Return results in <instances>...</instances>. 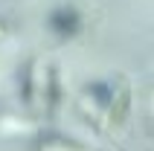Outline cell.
Listing matches in <instances>:
<instances>
[{
	"mask_svg": "<svg viewBox=\"0 0 154 151\" xmlns=\"http://www.w3.org/2000/svg\"><path fill=\"white\" fill-rule=\"evenodd\" d=\"M128 110H131V87L128 82H122V87L111 96V102H108V122H105V128L108 131H116V128L125 125V119H128Z\"/></svg>",
	"mask_w": 154,
	"mask_h": 151,
	"instance_id": "cell-1",
	"label": "cell"
},
{
	"mask_svg": "<svg viewBox=\"0 0 154 151\" xmlns=\"http://www.w3.org/2000/svg\"><path fill=\"white\" fill-rule=\"evenodd\" d=\"M50 29L58 38H73V35L82 29V17L73 6H58L50 12Z\"/></svg>",
	"mask_w": 154,
	"mask_h": 151,
	"instance_id": "cell-2",
	"label": "cell"
},
{
	"mask_svg": "<svg viewBox=\"0 0 154 151\" xmlns=\"http://www.w3.org/2000/svg\"><path fill=\"white\" fill-rule=\"evenodd\" d=\"M58 76H55V70H47V108L55 110V105H58Z\"/></svg>",
	"mask_w": 154,
	"mask_h": 151,
	"instance_id": "cell-3",
	"label": "cell"
},
{
	"mask_svg": "<svg viewBox=\"0 0 154 151\" xmlns=\"http://www.w3.org/2000/svg\"><path fill=\"white\" fill-rule=\"evenodd\" d=\"M44 151H85V148H79V145L67 143V140H47Z\"/></svg>",
	"mask_w": 154,
	"mask_h": 151,
	"instance_id": "cell-4",
	"label": "cell"
},
{
	"mask_svg": "<svg viewBox=\"0 0 154 151\" xmlns=\"http://www.w3.org/2000/svg\"><path fill=\"white\" fill-rule=\"evenodd\" d=\"M3 35H6V23H3V20H0V38H3Z\"/></svg>",
	"mask_w": 154,
	"mask_h": 151,
	"instance_id": "cell-5",
	"label": "cell"
}]
</instances>
